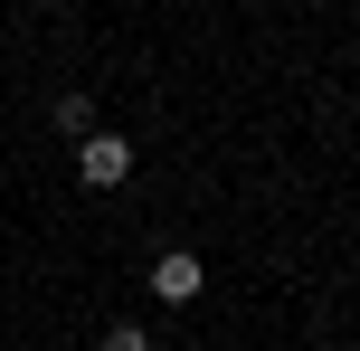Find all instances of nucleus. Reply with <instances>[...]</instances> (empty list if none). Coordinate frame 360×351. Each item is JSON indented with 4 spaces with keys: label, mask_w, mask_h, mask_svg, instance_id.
<instances>
[{
    "label": "nucleus",
    "mask_w": 360,
    "mask_h": 351,
    "mask_svg": "<svg viewBox=\"0 0 360 351\" xmlns=\"http://www.w3.org/2000/svg\"><path fill=\"white\" fill-rule=\"evenodd\" d=\"M57 124L86 143V133H95V95H86V86H76V95H57Z\"/></svg>",
    "instance_id": "nucleus-3"
},
{
    "label": "nucleus",
    "mask_w": 360,
    "mask_h": 351,
    "mask_svg": "<svg viewBox=\"0 0 360 351\" xmlns=\"http://www.w3.org/2000/svg\"><path fill=\"white\" fill-rule=\"evenodd\" d=\"M76 181L86 190H124L133 181V143L124 133H86V143H76Z\"/></svg>",
    "instance_id": "nucleus-1"
},
{
    "label": "nucleus",
    "mask_w": 360,
    "mask_h": 351,
    "mask_svg": "<svg viewBox=\"0 0 360 351\" xmlns=\"http://www.w3.org/2000/svg\"><path fill=\"white\" fill-rule=\"evenodd\" d=\"M199 285H209V276H199V257H180V247H171V257H152V295H162V304H199Z\"/></svg>",
    "instance_id": "nucleus-2"
},
{
    "label": "nucleus",
    "mask_w": 360,
    "mask_h": 351,
    "mask_svg": "<svg viewBox=\"0 0 360 351\" xmlns=\"http://www.w3.org/2000/svg\"><path fill=\"white\" fill-rule=\"evenodd\" d=\"M105 351H152V333H143V323H114V333H105Z\"/></svg>",
    "instance_id": "nucleus-4"
}]
</instances>
